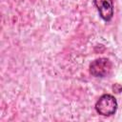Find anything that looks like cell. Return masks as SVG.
Returning <instances> with one entry per match:
<instances>
[{
  "instance_id": "obj_2",
  "label": "cell",
  "mask_w": 122,
  "mask_h": 122,
  "mask_svg": "<svg viewBox=\"0 0 122 122\" xmlns=\"http://www.w3.org/2000/svg\"><path fill=\"white\" fill-rule=\"evenodd\" d=\"M112 70V64L108 58H98L90 64V72L95 77L108 76Z\"/></svg>"
},
{
  "instance_id": "obj_1",
  "label": "cell",
  "mask_w": 122,
  "mask_h": 122,
  "mask_svg": "<svg viewBox=\"0 0 122 122\" xmlns=\"http://www.w3.org/2000/svg\"><path fill=\"white\" fill-rule=\"evenodd\" d=\"M117 110V101L112 94L106 93L99 97L95 103V111L103 116H111Z\"/></svg>"
},
{
  "instance_id": "obj_3",
  "label": "cell",
  "mask_w": 122,
  "mask_h": 122,
  "mask_svg": "<svg viewBox=\"0 0 122 122\" xmlns=\"http://www.w3.org/2000/svg\"><path fill=\"white\" fill-rule=\"evenodd\" d=\"M93 1L99 12L100 17L106 22L111 21L113 16L112 0H93Z\"/></svg>"
}]
</instances>
